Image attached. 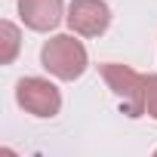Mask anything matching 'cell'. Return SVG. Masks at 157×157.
I'll use <instances>...</instances> for the list:
<instances>
[{
    "instance_id": "obj_2",
    "label": "cell",
    "mask_w": 157,
    "mask_h": 157,
    "mask_svg": "<svg viewBox=\"0 0 157 157\" xmlns=\"http://www.w3.org/2000/svg\"><path fill=\"white\" fill-rule=\"evenodd\" d=\"M99 71L105 77L108 90L123 102L126 114L142 117L145 114V74L132 71L129 65H117V62H105V65H99Z\"/></svg>"
},
{
    "instance_id": "obj_4",
    "label": "cell",
    "mask_w": 157,
    "mask_h": 157,
    "mask_svg": "<svg viewBox=\"0 0 157 157\" xmlns=\"http://www.w3.org/2000/svg\"><path fill=\"white\" fill-rule=\"evenodd\" d=\"M65 22L80 37H99L111 25V6L105 0H71Z\"/></svg>"
},
{
    "instance_id": "obj_7",
    "label": "cell",
    "mask_w": 157,
    "mask_h": 157,
    "mask_svg": "<svg viewBox=\"0 0 157 157\" xmlns=\"http://www.w3.org/2000/svg\"><path fill=\"white\" fill-rule=\"evenodd\" d=\"M145 114L157 120V74H145Z\"/></svg>"
},
{
    "instance_id": "obj_9",
    "label": "cell",
    "mask_w": 157,
    "mask_h": 157,
    "mask_svg": "<svg viewBox=\"0 0 157 157\" xmlns=\"http://www.w3.org/2000/svg\"><path fill=\"white\" fill-rule=\"evenodd\" d=\"M151 157H157V151H154V154H151Z\"/></svg>"
},
{
    "instance_id": "obj_8",
    "label": "cell",
    "mask_w": 157,
    "mask_h": 157,
    "mask_svg": "<svg viewBox=\"0 0 157 157\" xmlns=\"http://www.w3.org/2000/svg\"><path fill=\"white\" fill-rule=\"evenodd\" d=\"M0 157H19V154H16L13 148H3V151H0Z\"/></svg>"
},
{
    "instance_id": "obj_3",
    "label": "cell",
    "mask_w": 157,
    "mask_h": 157,
    "mask_svg": "<svg viewBox=\"0 0 157 157\" xmlns=\"http://www.w3.org/2000/svg\"><path fill=\"white\" fill-rule=\"evenodd\" d=\"M16 102L34 117H56L62 111V93L43 77H22L16 83Z\"/></svg>"
},
{
    "instance_id": "obj_6",
    "label": "cell",
    "mask_w": 157,
    "mask_h": 157,
    "mask_svg": "<svg viewBox=\"0 0 157 157\" xmlns=\"http://www.w3.org/2000/svg\"><path fill=\"white\" fill-rule=\"evenodd\" d=\"M22 46V34L13 22H0V65H13V59L19 56Z\"/></svg>"
},
{
    "instance_id": "obj_5",
    "label": "cell",
    "mask_w": 157,
    "mask_h": 157,
    "mask_svg": "<svg viewBox=\"0 0 157 157\" xmlns=\"http://www.w3.org/2000/svg\"><path fill=\"white\" fill-rule=\"evenodd\" d=\"M19 16L31 31H52L65 16V3L62 0H19Z\"/></svg>"
},
{
    "instance_id": "obj_1",
    "label": "cell",
    "mask_w": 157,
    "mask_h": 157,
    "mask_svg": "<svg viewBox=\"0 0 157 157\" xmlns=\"http://www.w3.org/2000/svg\"><path fill=\"white\" fill-rule=\"evenodd\" d=\"M40 65L52 77H59V80H77V77L86 71L90 56H86V46L74 34H56V37H49L43 43Z\"/></svg>"
}]
</instances>
